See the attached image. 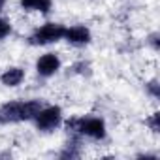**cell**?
<instances>
[{
    "mask_svg": "<svg viewBox=\"0 0 160 160\" xmlns=\"http://www.w3.org/2000/svg\"><path fill=\"white\" fill-rule=\"evenodd\" d=\"M43 108V102L34 100H13L0 106V124H13L23 121H34V117Z\"/></svg>",
    "mask_w": 160,
    "mask_h": 160,
    "instance_id": "obj_1",
    "label": "cell"
},
{
    "mask_svg": "<svg viewBox=\"0 0 160 160\" xmlns=\"http://www.w3.org/2000/svg\"><path fill=\"white\" fill-rule=\"evenodd\" d=\"M64 126L70 132V136L89 138L94 141L106 138V121L100 117H72L66 121Z\"/></svg>",
    "mask_w": 160,
    "mask_h": 160,
    "instance_id": "obj_2",
    "label": "cell"
},
{
    "mask_svg": "<svg viewBox=\"0 0 160 160\" xmlns=\"http://www.w3.org/2000/svg\"><path fill=\"white\" fill-rule=\"evenodd\" d=\"M64 32H66V27L60 25V23H45L42 25L40 28H36L28 42L30 45H49V43H55V42H60L64 38Z\"/></svg>",
    "mask_w": 160,
    "mask_h": 160,
    "instance_id": "obj_3",
    "label": "cell"
},
{
    "mask_svg": "<svg viewBox=\"0 0 160 160\" xmlns=\"http://www.w3.org/2000/svg\"><path fill=\"white\" fill-rule=\"evenodd\" d=\"M34 124L40 132H53L62 124V109L58 106H43L34 117Z\"/></svg>",
    "mask_w": 160,
    "mask_h": 160,
    "instance_id": "obj_4",
    "label": "cell"
},
{
    "mask_svg": "<svg viewBox=\"0 0 160 160\" xmlns=\"http://www.w3.org/2000/svg\"><path fill=\"white\" fill-rule=\"evenodd\" d=\"M91 38H92L91 36V30L85 25H73V27L66 28L62 40H66L73 47H83V45H89L91 43Z\"/></svg>",
    "mask_w": 160,
    "mask_h": 160,
    "instance_id": "obj_5",
    "label": "cell"
},
{
    "mask_svg": "<svg viewBox=\"0 0 160 160\" xmlns=\"http://www.w3.org/2000/svg\"><path fill=\"white\" fill-rule=\"evenodd\" d=\"M60 57L57 53H45L36 60V72L42 77H51L60 70Z\"/></svg>",
    "mask_w": 160,
    "mask_h": 160,
    "instance_id": "obj_6",
    "label": "cell"
},
{
    "mask_svg": "<svg viewBox=\"0 0 160 160\" xmlns=\"http://www.w3.org/2000/svg\"><path fill=\"white\" fill-rule=\"evenodd\" d=\"M25 79V70L19 66H12L8 70H4V73L0 75V83L4 87H19Z\"/></svg>",
    "mask_w": 160,
    "mask_h": 160,
    "instance_id": "obj_7",
    "label": "cell"
},
{
    "mask_svg": "<svg viewBox=\"0 0 160 160\" xmlns=\"http://www.w3.org/2000/svg\"><path fill=\"white\" fill-rule=\"evenodd\" d=\"M19 4L25 12H38V13H49L53 8L51 0H19Z\"/></svg>",
    "mask_w": 160,
    "mask_h": 160,
    "instance_id": "obj_8",
    "label": "cell"
},
{
    "mask_svg": "<svg viewBox=\"0 0 160 160\" xmlns=\"http://www.w3.org/2000/svg\"><path fill=\"white\" fill-rule=\"evenodd\" d=\"M12 34V23L6 19H0V40H4Z\"/></svg>",
    "mask_w": 160,
    "mask_h": 160,
    "instance_id": "obj_9",
    "label": "cell"
},
{
    "mask_svg": "<svg viewBox=\"0 0 160 160\" xmlns=\"http://www.w3.org/2000/svg\"><path fill=\"white\" fill-rule=\"evenodd\" d=\"M145 124H147V126H149V128H151L154 134H156V132L160 130V124H158V113L154 111V113H152L149 119H145Z\"/></svg>",
    "mask_w": 160,
    "mask_h": 160,
    "instance_id": "obj_10",
    "label": "cell"
},
{
    "mask_svg": "<svg viewBox=\"0 0 160 160\" xmlns=\"http://www.w3.org/2000/svg\"><path fill=\"white\" fill-rule=\"evenodd\" d=\"M145 89H147V92L156 100L158 96H160V92H158V81H156V79H152V81H149L147 85H145Z\"/></svg>",
    "mask_w": 160,
    "mask_h": 160,
    "instance_id": "obj_11",
    "label": "cell"
},
{
    "mask_svg": "<svg viewBox=\"0 0 160 160\" xmlns=\"http://www.w3.org/2000/svg\"><path fill=\"white\" fill-rule=\"evenodd\" d=\"M149 43L152 45V49H158V32H154V34L149 36Z\"/></svg>",
    "mask_w": 160,
    "mask_h": 160,
    "instance_id": "obj_12",
    "label": "cell"
},
{
    "mask_svg": "<svg viewBox=\"0 0 160 160\" xmlns=\"http://www.w3.org/2000/svg\"><path fill=\"white\" fill-rule=\"evenodd\" d=\"M4 4H6V0H0V12L4 10Z\"/></svg>",
    "mask_w": 160,
    "mask_h": 160,
    "instance_id": "obj_13",
    "label": "cell"
}]
</instances>
